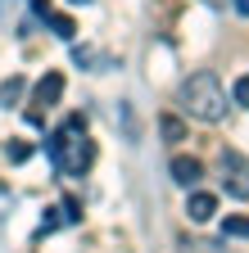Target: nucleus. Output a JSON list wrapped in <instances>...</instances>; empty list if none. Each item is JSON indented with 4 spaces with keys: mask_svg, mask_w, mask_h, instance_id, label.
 Listing matches in <instances>:
<instances>
[{
    "mask_svg": "<svg viewBox=\"0 0 249 253\" xmlns=\"http://www.w3.org/2000/svg\"><path fill=\"white\" fill-rule=\"evenodd\" d=\"M50 154L64 176H86L91 163H96V140L86 136V113H68V122L54 131L50 140Z\"/></svg>",
    "mask_w": 249,
    "mask_h": 253,
    "instance_id": "obj_1",
    "label": "nucleus"
},
{
    "mask_svg": "<svg viewBox=\"0 0 249 253\" xmlns=\"http://www.w3.org/2000/svg\"><path fill=\"white\" fill-rule=\"evenodd\" d=\"M177 104L195 122H222L227 118V90H222V82L213 73H191L177 86Z\"/></svg>",
    "mask_w": 249,
    "mask_h": 253,
    "instance_id": "obj_2",
    "label": "nucleus"
},
{
    "mask_svg": "<svg viewBox=\"0 0 249 253\" xmlns=\"http://www.w3.org/2000/svg\"><path fill=\"white\" fill-rule=\"evenodd\" d=\"M217 168H222V190L231 199H249V158L240 149H222Z\"/></svg>",
    "mask_w": 249,
    "mask_h": 253,
    "instance_id": "obj_3",
    "label": "nucleus"
},
{
    "mask_svg": "<svg viewBox=\"0 0 249 253\" xmlns=\"http://www.w3.org/2000/svg\"><path fill=\"white\" fill-rule=\"evenodd\" d=\"M64 100V73H46L37 86H32V109H27V122L41 126L46 122V109H54Z\"/></svg>",
    "mask_w": 249,
    "mask_h": 253,
    "instance_id": "obj_4",
    "label": "nucleus"
},
{
    "mask_svg": "<svg viewBox=\"0 0 249 253\" xmlns=\"http://www.w3.org/2000/svg\"><path fill=\"white\" fill-rule=\"evenodd\" d=\"M199 176H204V163H199V158H191V154H177V158H172V181H177V185L191 190Z\"/></svg>",
    "mask_w": 249,
    "mask_h": 253,
    "instance_id": "obj_5",
    "label": "nucleus"
},
{
    "mask_svg": "<svg viewBox=\"0 0 249 253\" xmlns=\"http://www.w3.org/2000/svg\"><path fill=\"white\" fill-rule=\"evenodd\" d=\"M213 212H217V199L204 195V190H195V195L186 199V217L191 221H213Z\"/></svg>",
    "mask_w": 249,
    "mask_h": 253,
    "instance_id": "obj_6",
    "label": "nucleus"
},
{
    "mask_svg": "<svg viewBox=\"0 0 249 253\" xmlns=\"http://www.w3.org/2000/svg\"><path fill=\"white\" fill-rule=\"evenodd\" d=\"M23 90H27L23 77H5V82H0V109H14L23 100Z\"/></svg>",
    "mask_w": 249,
    "mask_h": 253,
    "instance_id": "obj_7",
    "label": "nucleus"
},
{
    "mask_svg": "<svg viewBox=\"0 0 249 253\" xmlns=\"http://www.w3.org/2000/svg\"><path fill=\"white\" fill-rule=\"evenodd\" d=\"M159 131H163L168 145H177V140H186V122H181V118H163V122H159Z\"/></svg>",
    "mask_w": 249,
    "mask_h": 253,
    "instance_id": "obj_8",
    "label": "nucleus"
},
{
    "mask_svg": "<svg viewBox=\"0 0 249 253\" xmlns=\"http://www.w3.org/2000/svg\"><path fill=\"white\" fill-rule=\"evenodd\" d=\"M50 27H54V37H64V41L77 37V23H73L68 14H50Z\"/></svg>",
    "mask_w": 249,
    "mask_h": 253,
    "instance_id": "obj_9",
    "label": "nucleus"
},
{
    "mask_svg": "<svg viewBox=\"0 0 249 253\" xmlns=\"http://www.w3.org/2000/svg\"><path fill=\"white\" fill-rule=\"evenodd\" d=\"M5 158H9V163H27V158H32V145H27V140H9Z\"/></svg>",
    "mask_w": 249,
    "mask_h": 253,
    "instance_id": "obj_10",
    "label": "nucleus"
},
{
    "mask_svg": "<svg viewBox=\"0 0 249 253\" xmlns=\"http://www.w3.org/2000/svg\"><path fill=\"white\" fill-rule=\"evenodd\" d=\"M222 235H236V240H249V217H227V221H222Z\"/></svg>",
    "mask_w": 249,
    "mask_h": 253,
    "instance_id": "obj_11",
    "label": "nucleus"
},
{
    "mask_svg": "<svg viewBox=\"0 0 249 253\" xmlns=\"http://www.w3.org/2000/svg\"><path fill=\"white\" fill-rule=\"evenodd\" d=\"M231 100H236L240 109H249V73H245V77H236V86H231Z\"/></svg>",
    "mask_w": 249,
    "mask_h": 253,
    "instance_id": "obj_12",
    "label": "nucleus"
},
{
    "mask_svg": "<svg viewBox=\"0 0 249 253\" xmlns=\"http://www.w3.org/2000/svg\"><path fill=\"white\" fill-rule=\"evenodd\" d=\"M191 253H227L222 240H191Z\"/></svg>",
    "mask_w": 249,
    "mask_h": 253,
    "instance_id": "obj_13",
    "label": "nucleus"
},
{
    "mask_svg": "<svg viewBox=\"0 0 249 253\" xmlns=\"http://www.w3.org/2000/svg\"><path fill=\"white\" fill-rule=\"evenodd\" d=\"M59 212H64V221H77V217H82V204H77V199H64V204H59Z\"/></svg>",
    "mask_w": 249,
    "mask_h": 253,
    "instance_id": "obj_14",
    "label": "nucleus"
},
{
    "mask_svg": "<svg viewBox=\"0 0 249 253\" xmlns=\"http://www.w3.org/2000/svg\"><path fill=\"white\" fill-rule=\"evenodd\" d=\"M231 5H236V9H240V14L249 18V0H231Z\"/></svg>",
    "mask_w": 249,
    "mask_h": 253,
    "instance_id": "obj_15",
    "label": "nucleus"
},
{
    "mask_svg": "<svg viewBox=\"0 0 249 253\" xmlns=\"http://www.w3.org/2000/svg\"><path fill=\"white\" fill-rule=\"evenodd\" d=\"M68 5H91V0H68Z\"/></svg>",
    "mask_w": 249,
    "mask_h": 253,
    "instance_id": "obj_16",
    "label": "nucleus"
},
{
    "mask_svg": "<svg viewBox=\"0 0 249 253\" xmlns=\"http://www.w3.org/2000/svg\"><path fill=\"white\" fill-rule=\"evenodd\" d=\"M204 5H217V0H204Z\"/></svg>",
    "mask_w": 249,
    "mask_h": 253,
    "instance_id": "obj_17",
    "label": "nucleus"
}]
</instances>
